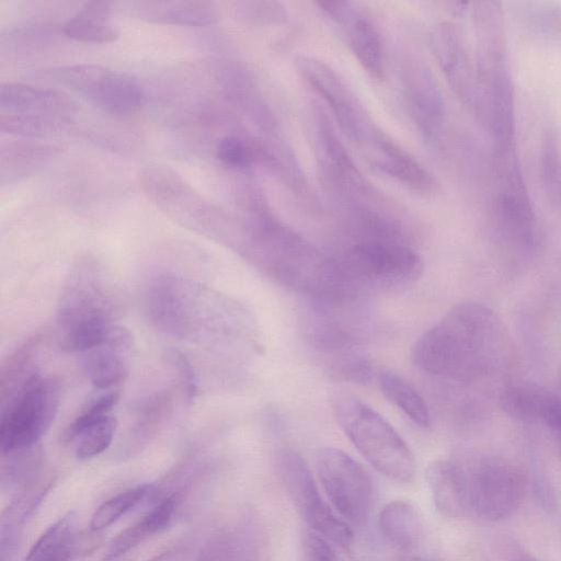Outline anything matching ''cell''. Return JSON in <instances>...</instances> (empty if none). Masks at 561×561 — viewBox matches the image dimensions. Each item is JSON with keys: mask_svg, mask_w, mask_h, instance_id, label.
I'll use <instances>...</instances> for the list:
<instances>
[{"mask_svg": "<svg viewBox=\"0 0 561 561\" xmlns=\"http://www.w3.org/2000/svg\"><path fill=\"white\" fill-rule=\"evenodd\" d=\"M505 346L497 316L479 302L462 301L419 337L412 359L432 376L472 382L499 366Z\"/></svg>", "mask_w": 561, "mask_h": 561, "instance_id": "1", "label": "cell"}, {"mask_svg": "<svg viewBox=\"0 0 561 561\" xmlns=\"http://www.w3.org/2000/svg\"><path fill=\"white\" fill-rule=\"evenodd\" d=\"M145 309L158 330L197 344L222 345L242 334V310L208 287L175 275L147 286Z\"/></svg>", "mask_w": 561, "mask_h": 561, "instance_id": "2", "label": "cell"}, {"mask_svg": "<svg viewBox=\"0 0 561 561\" xmlns=\"http://www.w3.org/2000/svg\"><path fill=\"white\" fill-rule=\"evenodd\" d=\"M118 311V296L103 267L94 259H80L69 272L58 302L60 347L84 353L102 345Z\"/></svg>", "mask_w": 561, "mask_h": 561, "instance_id": "3", "label": "cell"}, {"mask_svg": "<svg viewBox=\"0 0 561 561\" xmlns=\"http://www.w3.org/2000/svg\"><path fill=\"white\" fill-rule=\"evenodd\" d=\"M334 410L345 435L380 474L400 483L413 479L416 469L413 453L387 420L353 397L340 399Z\"/></svg>", "mask_w": 561, "mask_h": 561, "instance_id": "4", "label": "cell"}, {"mask_svg": "<svg viewBox=\"0 0 561 561\" xmlns=\"http://www.w3.org/2000/svg\"><path fill=\"white\" fill-rule=\"evenodd\" d=\"M60 397L59 381L38 371L1 397L2 455L36 447L56 416Z\"/></svg>", "mask_w": 561, "mask_h": 561, "instance_id": "5", "label": "cell"}, {"mask_svg": "<svg viewBox=\"0 0 561 561\" xmlns=\"http://www.w3.org/2000/svg\"><path fill=\"white\" fill-rule=\"evenodd\" d=\"M472 517L503 520L519 507L526 488L524 472L493 456L462 461Z\"/></svg>", "mask_w": 561, "mask_h": 561, "instance_id": "6", "label": "cell"}, {"mask_svg": "<svg viewBox=\"0 0 561 561\" xmlns=\"http://www.w3.org/2000/svg\"><path fill=\"white\" fill-rule=\"evenodd\" d=\"M337 265L355 290L363 284L405 285L423 271V262L414 250L381 240H364L352 245Z\"/></svg>", "mask_w": 561, "mask_h": 561, "instance_id": "7", "label": "cell"}, {"mask_svg": "<svg viewBox=\"0 0 561 561\" xmlns=\"http://www.w3.org/2000/svg\"><path fill=\"white\" fill-rule=\"evenodd\" d=\"M277 467L289 499L311 530L342 548L350 547L352 529L321 496L301 455L293 449H283L278 454Z\"/></svg>", "mask_w": 561, "mask_h": 561, "instance_id": "8", "label": "cell"}, {"mask_svg": "<svg viewBox=\"0 0 561 561\" xmlns=\"http://www.w3.org/2000/svg\"><path fill=\"white\" fill-rule=\"evenodd\" d=\"M49 75L110 114L130 115L144 104L140 83L119 70L95 64H76L51 69Z\"/></svg>", "mask_w": 561, "mask_h": 561, "instance_id": "9", "label": "cell"}, {"mask_svg": "<svg viewBox=\"0 0 561 561\" xmlns=\"http://www.w3.org/2000/svg\"><path fill=\"white\" fill-rule=\"evenodd\" d=\"M317 472L323 490L340 516L354 526H363L374 502L373 481L367 471L348 454L327 447L318 451Z\"/></svg>", "mask_w": 561, "mask_h": 561, "instance_id": "10", "label": "cell"}, {"mask_svg": "<svg viewBox=\"0 0 561 561\" xmlns=\"http://www.w3.org/2000/svg\"><path fill=\"white\" fill-rule=\"evenodd\" d=\"M0 112L57 121L64 124L77 114L78 105L67 93L20 82L2 83Z\"/></svg>", "mask_w": 561, "mask_h": 561, "instance_id": "11", "label": "cell"}, {"mask_svg": "<svg viewBox=\"0 0 561 561\" xmlns=\"http://www.w3.org/2000/svg\"><path fill=\"white\" fill-rule=\"evenodd\" d=\"M507 415L520 422H540L557 435L561 432V394L533 382L512 385L500 398Z\"/></svg>", "mask_w": 561, "mask_h": 561, "instance_id": "12", "label": "cell"}, {"mask_svg": "<svg viewBox=\"0 0 561 561\" xmlns=\"http://www.w3.org/2000/svg\"><path fill=\"white\" fill-rule=\"evenodd\" d=\"M425 480L440 515L453 519L472 517L462 461L435 460L427 466Z\"/></svg>", "mask_w": 561, "mask_h": 561, "instance_id": "13", "label": "cell"}, {"mask_svg": "<svg viewBox=\"0 0 561 561\" xmlns=\"http://www.w3.org/2000/svg\"><path fill=\"white\" fill-rule=\"evenodd\" d=\"M297 66L310 84L330 104L341 126L350 136L359 138L363 123L346 87L337 75L323 62L309 57H300Z\"/></svg>", "mask_w": 561, "mask_h": 561, "instance_id": "14", "label": "cell"}, {"mask_svg": "<svg viewBox=\"0 0 561 561\" xmlns=\"http://www.w3.org/2000/svg\"><path fill=\"white\" fill-rule=\"evenodd\" d=\"M179 504L178 493L161 499L138 520L119 533L99 561H116L147 538L167 529L176 514Z\"/></svg>", "mask_w": 561, "mask_h": 561, "instance_id": "15", "label": "cell"}, {"mask_svg": "<svg viewBox=\"0 0 561 561\" xmlns=\"http://www.w3.org/2000/svg\"><path fill=\"white\" fill-rule=\"evenodd\" d=\"M130 11L147 22L169 25L205 26L218 19L208 1H138L131 3Z\"/></svg>", "mask_w": 561, "mask_h": 561, "instance_id": "16", "label": "cell"}, {"mask_svg": "<svg viewBox=\"0 0 561 561\" xmlns=\"http://www.w3.org/2000/svg\"><path fill=\"white\" fill-rule=\"evenodd\" d=\"M61 150V146L41 140H15L1 145V184L19 181L32 175L49 163Z\"/></svg>", "mask_w": 561, "mask_h": 561, "instance_id": "17", "label": "cell"}, {"mask_svg": "<svg viewBox=\"0 0 561 561\" xmlns=\"http://www.w3.org/2000/svg\"><path fill=\"white\" fill-rule=\"evenodd\" d=\"M51 482L36 478L24 485L4 511L1 519V560L9 561L15 551L22 527L44 500Z\"/></svg>", "mask_w": 561, "mask_h": 561, "instance_id": "18", "label": "cell"}, {"mask_svg": "<svg viewBox=\"0 0 561 561\" xmlns=\"http://www.w3.org/2000/svg\"><path fill=\"white\" fill-rule=\"evenodd\" d=\"M174 396L172 388H162L139 402L125 442L127 453L148 443L170 419L174 409Z\"/></svg>", "mask_w": 561, "mask_h": 561, "instance_id": "19", "label": "cell"}, {"mask_svg": "<svg viewBox=\"0 0 561 561\" xmlns=\"http://www.w3.org/2000/svg\"><path fill=\"white\" fill-rule=\"evenodd\" d=\"M112 4L107 1H90L84 3L64 25L66 37L81 42L104 44L115 42L119 31L111 22Z\"/></svg>", "mask_w": 561, "mask_h": 561, "instance_id": "20", "label": "cell"}, {"mask_svg": "<svg viewBox=\"0 0 561 561\" xmlns=\"http://www.w3.org/2000/svg\"><path fill=\"white\" fill-rule=\"evenodd\" d=\"M378 524L383 537L400 550H413L421 542V517L415 507L405 501L387 504L379 514Z\"/></svg>", "mask_w": 561, "mask_h": 561, "instance_id": "21", "label": "cell"}, {"mask_svg": "<svg viewBox=\"0 0 561 561\" xmlns=\"http://www.w3.org/2000/svg\"><path fill=\"white\" fill-rule=\"evenodd\" d=\"M375 162L389 175L415 190H427L432 180L407 151L378 135L374 139Z\"/></svg>", "mask_w": 561, "mask_h": 561, "instance_id": "22", "label": "cell"}, {"mask_svg": "<svg viewBox=\"0 0 561 561\" xmlns=\"http://www.w3.org/2000/svg\"><path fill=\"white\" fill-rule=\"evenodd\" d=\"M76 516L65 514L34 542L23 561H71L77 552Z\"/></svg>", "mask_w": 561, "mask_h": 561, "instance_id": "23", "label": "cell"}, {"mask_svg": "<svg viewBox=\"0 0 561 561\" xmlns=\"http://www.w3.org/2000/svg\"><path fill=\"white\" fill-rule=\"evenodd\" d=\"M383 396L420 427L431 425L428 407L421 393L401 375L392 370L379 374Z\"/></svg>", "mask_w": 561, "mask_h": 561, "instance_id": "24", "label": "cell"}, {"mask_svg": "<svg viewBox=\"0 0 561 561\" xmlns=\"http://www.w3.org/2000/svg\"><path fill=\"white\" fill-rule=\"evenodd\" d=\"M127 353L107 345H99L83 353V369L98 389L121 383L128 374Z\"/></svg>", "mask_w": 561, "mask_h": 561, "instance_id": "25", "label": "cell"}, {"mask_svg": "<svg viewBox=\"0 0 561 561\" xmlns=\"http://www.w3.org/2000/svg\"><path fill=\"white\" fill-rule=\"evenodd\" d=\"M154 491V484L142 483L116 494L95 510L90 520V529L100 531L111 526Z\"/></svg>", "mask_w": 561, "mask_h": 561, "instance_id": "26", "label": "cell"}, {"mask_svg": "<svg viewBox=\"0 0 561 561\" xmlns=\"http://www.w3.org/2000/svg\"><path fill=\"white\" fill-rule=\"evenodd\" d=\"M351 47L360 65L371 76L382 72V47L375 27L363 19L354 21L350 32Z\"/></svg>", "mask_w": 561, "mask_h": 561, "instance_id": "27", "label": "cell"}, {"mask_svg": "<svg viewBox=\"0 0 561 561\" xmlns=\"http://www.w3.org/2000/svg\"><path fill=\"white\" fill-rule=\"evenodd\" d=\"M117 420L111 415L82 431L75 442V455L80 460L91 459L103 453L112 443Z\"/></svg>", "mask_w": 561, "mask_h": 561, "instance_id": "28", "label": "cell"}, {"mask_svg": "<svg viewBox=\"0 0 561 561\" xmlns=\"http://www.w3.org/2000/svg\"><path fill=\"white\" fill-rule=\"evenodd\" d=\"M118 398L117 392L108 391L90 399L66 427L62 440L72 443L82 431L107 416Z\"/></svg>", "mask_w": 561, "mask_h": 561, "instance_id": "29", "label": "cell"}, {"mask_svg": "<svg viewBox=\"0 0 561 561\" xmlns=\"http://www.w3.org/2000/svg\"><path fill=\"white\" fill-rule=\"evenodd\" d=\"M66 124L23 114L0 112V129L3 133L27 137H44L60 131Z\"/></svg>", "mask_w": 561, "mask_h": 561, "instance_id": "30", "label": "cell"}, {"mask_svg": "<svg viewBox=\"0 0 561 561\" xmlns=\"http://www.w3.org/2000/svg\"><path fill=\"white\" fill-rule=\"evenodd\" d=\"M216 158L226 167L244 169L251 164L253 153L248 144L240 137L226 136L217 144Z\"/></svg>", "mask_w": 561, "mask_h": 561, "instance_id": "31", "label": "cell"}, {"mask_svg": "<svg viewBox=\"0 0 561 561\" xmlns=\"http://www.w3.org/2000/svg\"><path fill=\"white\" fill-rule=\"evenodd\" d=\"M300 561H337L328 540L312 530H306L300 540Z\"/></svg>", "mask_w": 561, "mask_h": 561, "instance_id": "32", "label": "cell"}, {"mask_svg": "<svg viewBox=\"0 0 561 561\" xmlns=\"http://www.w3.org/2000/svg\"><path fill=\"white\" fill-rule=\"evenodd\" d=\"M167 357L169 363L176 370L181 391L187 400H192L196 394V380L190 362L176 350L169 351Z\"/></svg>", "mask_w": 561, "mask_h": 561, "instance_id": "33", "label": "cell"}, {"mask_svg": "<svg viewBox=\"0 0 561 561\" xmlns=\"http://www.w3.org/2000/svg\"><path fill=\"white\" fill-rule=\"evenodd\" d=\"M231 543L228 536L217 535L203 547L194 561H231Z\"/></svg>", "mask_w": 561, "mask_h": 561, "instance_id": "34", "label": "cell"}, {"mask_svg": "<svg viewBox=\"0 0 561 561\" xmlns=\"http://www.w3.org/2000/svg\"><path fill=\"white\" fill-rule=\"evenodd\" d=\"M507 561H539V560L528 552L516 551L510 556Z\"/></svg>", "mask_w": 561, "mask_h": 561, "instance_id": "35", "label": "cell"}, {"mask_svg": "<svg viewBox=\"0 0 561 561\" xmlns=\"http://www.w3.org/2000/svg\"><path fill=\"white\" fill-rule=\"evenodd\" d=\"M174 552V550H167L159 554H156L154 557L150 558L147 561H172Z\"/></svg>", "mask_w": 561, "mask_h": 561, "instance_id": "36", "label": "cell"}, {"mask_svg": "<svg viewBox=\"0 0 561 561\" xmlns=\"http://www.w3.org/2000/svg\"><path fill=\"white\" fill-rule=\"evenodd\" d=\"M560 394H561V392H560ZM557 436H558V439H559L560 450H561V432Z\"/></svg>", "mask_w": 561, "mask_h": 561, "instance_id": "37", "label": "cell"}, {"mask_svg": "<svg viewBox=\"0 0 561 561\" xmlns=\"http://www.w3.org/2000/svg\"><path fill=\"white\" fill-rule=\"evenodd\" d=\"M414 561H425V560H414Z\"/></svg>", "mask_w": 561, "mask_h": 561, "instance_id": "38", "label": "cell"}]
</instances>
